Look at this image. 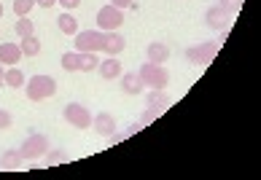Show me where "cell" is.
I'll return each instance as SVG.
<instances>
[{
  "label": "cell",
  "instance_id": "1",
  "mask_svg": "<svg viewBox=\"0 0 261 180\" xmlns=\"http://www.w3.org/2000/svg\"><path fill=\"white\" fill-rule=\"evenodd\" d=\"M24 92H27V100H33V102H43V100H49L54 97V92H57V81L51 78V75H33V78H27L24 81Z\"/></svg>",
  "mask_w": 261,
  "mask_h": 180
},
{
  "label": "cell",
  "instance_id": "2",
  "mask_svg": "<svg viewBox=\"0 0 261 180\" xmlns=\"http://www.w3.org/2000/svg\"><path fill=\"white\" fill-rule=\"evenodd\" d=\"M140 75V81L146 83L148 89H167V83H170V73L164 65H153V62H146L143 68L138 70Z\"/></svg>",
  "mask_w": 261,
  "mask_h": 180
},
{
  "label": "cell",
  "instance_id": "3",
  "mask_svg": "<svg viewBox=\"0 0 261 180\" xmlns=\"http://www.w3.org/2000/svg\"><path fill=\"white\" fill-rule=\"evenodd\" d=\"M49 148L51 145H49V137H46V135H30L22 143V148H19V154H22L24 162H35V159L46 156V151H49Z\"/></svg>",
  "mask_w": 261,
  "mask_h": 180
},
{
  "label": "cell",
  "instance_id": "4",
  "mask_svg": "<svg viewBox=\"0 0 261 180\" xmlns=\"http://www.w3.org/2000/svg\"><path fill=\"white\" fill-rule=\"evenodd\" d=\"M121 24H124V14H121V8H116L113 3L102 6L100 11H97V30L113 33V30H119Z\"/></svg>",
  "mask_w": 261,
  "mask_h": 180
},
{
  "label": "cell",
  "instance_id": "5",
  "mask_svg": "<svg viewBox=\"0 0 261 180\" xmlns=\"http://www.w3.org/2000/svg\"><path fill=\"white\" fill-rule=\"evenodd\" d=\"M62 116H65L67 124L75 127V129H86V127H92V113L86 110V105H81V102H70V105H65Z\"/></svg>",
  "mask_w": 261,
  "mask_h": 180
},
{
  "label": "cell",
  "instance_id": "6",
  "mask_svg": "<svg viewBox=\"0 0 261 180\" xmlns=\"http://www.w3.org/2000/svg\"><path fill=\"white\" fill-rule=\"evenodd\" d=\"M105 33L102 30H79L75 33V49L79 51H102Z\"/></svg>",
  "mask_w": 261,
  "mask_h": 180
},
{
  "label": "cell",
  "instance_id": "7",
  "mask_svg": "<svg viewBox=\"0 0 261 180\" xmlns=\"http://www.w3.org/2000/svg\"><path fill=\"white\" fill-rule=\"evenodd\" d=\"M216 54H218V43L205 41V43H199V46H191V49H186V59L199 62V65H210L213 59H216Z\"/></svg>",
  "mask_w": 261,
  "mask_h": 180
},
{
  "label": "cell",
  "instance_id": "8",
  "mask_svg": "<svg viewBox=\"0 0 261 180\" xmlns=\"http://www.w3.org/2000/svg\"><path fill=\"white\" fill-rule=\"evenodd\" d=\"M205 24L210 27V30H216V33H226L229 24H231V16L221 6H210L205 11Z\"/></svg>",
  "mask_w": 261,
  "mask_h": 180
},
{
  "label": "cell",
  "instance_id": "9",
  "mask_svg": "<svg viewBox=\"0 0 261 180\" xmlns=\"http://www.w3.org/2000/svg\"><path fill=\"white\" fill-rule=\"evenodd\" d=\"M121 92L129 94V97H135V94H143V89H146V83L140 81L138 73H121Z\"/></svg>",
  "mask_w": 261,
  "mask_h": 180
},
{
  "label": "cell",
  "instance_id": "10",
  "mask_svg": "<svg viewBox=\"0 0 261 180\" xmlns=\"http://www.w3.org/2000/svg\"><path fill=\"white\" fill-rule=\"evenodd\" d=\"M124 49H127V41L119 35V33H105V41H102V51L108 54V56H119Z\"/></svg>",
  "mask_w": 261,
  "mask_h": 180
},
{
  "label": "cell",
  "instance_id": "11",
  "mask_svg": "<svg viewBox=\"0 0 261 180\" xmlns=\"http://www.w3.org/2000/svg\"><path fill=\"white\" fill-rule=\"evenodd\" d=\"M92 127H94V132H97V135L111 137L113 132H116V118L111 116V113H97V116L92 118Z\"/></svg>",
  "mask_w": 261,
  "mask_h": 180
},
{
  "label": "cell",
  "instance_id": "12",
  "mask_svg": "<svg viewBox=\"0 0 261 180\" xmlns=\"http://www.w3.org/2000/svg\"><path fill=\"white\" fill-rule=\"evenodd\" d=\"M19 59H22V46L19 43H0V65H8V68H11V65H16Z\"/></svg>",
  "mask_w": 261,
  "mask_h": 180
},
{
  "label": "cell",
  "instance_id": "13",
  "mask_svg": "<svg viewBox=\"0 0 261 180\" xmlns=\"http://www.w3.org/2000/svg\"><path fill=\"white\" fill-rule=\"evenodd\" d=\"M146 56H148V62H153V65H164V62L170 59V46H167V43H162V41L148 43Z\"/></svg>",
  "mask_w": 261,
  "mask_h": 180
},
{
  "label": "cell",
  "instance_id": "14",
  "mask_svg": "<svg viewBox=\"0 0 261 180\" xmlns=\"http://www.w3.org/2000/svg\"><path fill=\"white\" fill-rule=\"evenodd\" d=\"M97 70H100V75H102L105 81H111V78H119V75H121V62L116 59V56H108V59H100Z\"/></svg>",
  "mask_w": 261,
  "mask_h": 180
},
{
  "label": "cell",
  "instance_id": "15",
  "mask_svg": "<svg viewBox=\"0 0 261 180\" xmlns=\"http://www.w3.org/2000/svg\"><path fill=\"white\" fill-rule=\"evenodd\" d=\"M22 154H19V148H8L0 154V169H22Z\"/></svg>",
  "mask_w": 261,
  "mask_h": 180
},
{
  "label": "cell",
  "instance_id": "16",
  "mask_svg": "<svg viewBox=\"0 0 261 180\" xmlns=\"http://www.w3.org/2000/svg\"><path fill=\"white\" fill-rule=\"evenodd\" d=\"M146 105L162 113V110H167V105H170V97L164 94V89H151V92H148V97H146Z\"/></svg>",
  "mask_w": 261,
  "mask_h": 180
},
{
  "label": "cell",
  "instance_id": "17",
  "mask_svg": "<svg viewBox=\"0 0 261 180\" xmlns=\"http://www.w3.org/2000/svg\"><path fill=\"white\" fill-rule=\"evenodd\" d=\"M57 27H60L65 35H75V33H79V19H75L73 14L62 11L60 16H57Z\"/></svg>",
  "mask_w": 261,
  "mask_h": 180
},
{
  "label": "cell",
  "instance_id": "18",
  "mask_svg": "<svg viewBox=\"0 0 261 180\" xmlns=\"http://www.w3.org/2000/svg\"><path fill=\"white\" fill-rule=\"evenodd\" d=\"M97 65H100L97 51H79V70L92 73V70H97Z\"/></svg>",
  "mask_w": 261,
  "mask_h": 180
},
{
  "label": "cell",
  "instance_id": "19",
  "mask_svg": "<svg viewBox=\"0 0 261 180\" xmlns=\"http://www.w3.org/2000/svg\"><path fill=\"white\" fill-rule=\"evenodd\" d=\"M24 73L16 68V65H11V68L6 70V86H11V89H22L24 86Z\"/></svg>",
  "mask_w": 261,
  "mask_h": 180
},
{
  "label": "cell",
  "instance_id": "20",
  "mask_svg": "<svg viewBox=\"0 0 261 180\" xmlns=\"http://www.w3.org/2000/svg\"><path fill=\"white\" fill-rule=\"evenodd\" d=\"M19 46H22V54H24V56H35L38 51H41V41H38L35 35L22 38V43H19Z\"/></svg>",
  "mask_w": 261,
  "mask_h": 180
},
{
  "label": "cell",
  "instance_id": "21",
  "mask_svg": "<svg viewBox=\"0 0 261 180\" xmlns=\"http://www.w3.org/2000/svg\"><path fill=\"white\" fill-rule=\"evenodd\" d=\"M60 65H62V70H67V73H75V70H79V51H65Z\"/></svg>",
  "mask_w": 261,
  "mask_h": 180
},
{
  "label": "cell",
  "instance_id": "22",
  "mask_svg": "<svg viewBox=\"0 0 261 180\" xmlns=\"http://www.w3.org/2000/svg\"><path fill=\"white\" fill-rule=\"evenodd\" d=\"M46 167H57V164H65L67 162V154H65V151H46Z\"/></svg>",
  "mask_w": 261,
  "mask_h": 180
},
{
  "label": "cell",
  "instance_id": "23",
  "mask_svg": "<svg viewBox=\"0 0 261 180\" xmlns=\"http://www.w3.org/2000/svg\"><path fill=\"white\" fill-rule=\"evenodd\" d=\"M14 30H16L19 38H27V35H33V22H30V19H24V16H19L16 24H14Z\"/></svg>",
  "mask_w": 261,
  "mask_h": 180
},
{
  "label": "cell",
  "instance_id": "24",
  "mask_svg": "<svg viewBox=\"0 0 261 180\" xmlns=\"http://www.w3.org/2000/svg\"><path fill=\"white\" fill-rule=\"evenodd\" d=\"M33 6H35V0H14V14L16 16H27Z\"/></svg>",
  "mask_w": 261,
  "mask_h": 180
},
{
  "label": "cell",
  "instance_id": "25",
  "mask_svg": "<svg viewBox=\"0 0 261 180\" xmlns=\"http://www.w3.org/2000/svg\"><path fill=\"white\" fill-rule=\"evenodd\" d=\"M218 6L224 8L229 16H234V14H240V8H243V0H221Z\"/></svg>",
  "mask_w": 261,
  "mask_h": 180
},
{
  "label": "cell",
  "instance_id": "26",
  "mask_svg": "<svg viewBox=\"0 0 261 180\" xmlns=\"http://www.w3.org/2000/svg\"><path fill=\"white\" fill-rule=\"evenodd\" d=\"M159 118V110H153V108H146V113L140 116V124L143 127H148V124H153V121Z\"/></svg>",
  "mask_w": 261,
  "mask_h": 180
},
{
  "label": "cell",
  "instance_id": "27",
  "mask_svg": "<svg viewBox=\"0 0 261 180\" xmlns=\"http://www.w3.org/2000/svg\"><path fill=\"white\" fill-rule=\"evenodd\" d=\"M14 124V118H11V113H8V110H3V108H0V129H8V127H11Z\"/></svg>",
  "mask_w": 261,
  "mask_h": 180
},
{
  "label": "cell",
  "instance_id": "28",
  "mask_svg": "<svg viewBox=\"0 0 261 180\" xmlns=\"http://www.w3.org/2000/svg\"><path fill=\"white\" fill-rule=\"evenodd\" d=\"M57 3H60L65 11H70V8H79L81 6V0H57Z\"/></svg>",
  "mask_w": 261,
  "mask_h": 180
},
{
  "label": "cell",
  "instance_id": "29",
  "mask_svg": "<svg viewBox=\"0 0 261 180\" xmlns=\"http://www.w3.org/2000/svg\"><path fill=\"white\" fill-rule=\"evenodd\" d=\"M111 3H113L116 8H129V6H132V0H111Z\"/></svg>",
  "mask_w": 261,
  "mask_h": 180
},
{
  "label": "cell",
  "instance_id": "30",
  "mask_svg": "<svg viewBox=\"0 0 261 180\" xmlns=\"http://www.w3.org/2000/svg\"><path fill=\"white\" fill-rule=\"evenodd\" d=\"M57 3V0H35V6H41V8H51Z\"/></svg>",
  "mask_w": 261,
  "mask_h": 180
},
{
  "label": "cell",
  "instance_id": "31",
  "mask_svg": "<svg viewBox=\"0 0 261 180\" xmlns=\"http://www.w3.org/2000/svg\"><path fill=\"white\" fill-rule=\"evenodd\" d=\"M0 83H6V70H3V65H0Z\"/></svg>",
  "mask_w": 261,
  "mask_h": 180
},
{
  "label": "cell",
  "instance_id": "32",
  "mask_svg": "<svg viewBox=\"0 0 261 180\" xmlns=\"http://www.w3.org/2000/svg\"><path fill=\"white\" fill-rule=\"evenodd\" d=\"M0 16H3V3H0Z\"/></svg>",
  "mask_w": 261,
  "mask_h": 180
}]
</instances>
